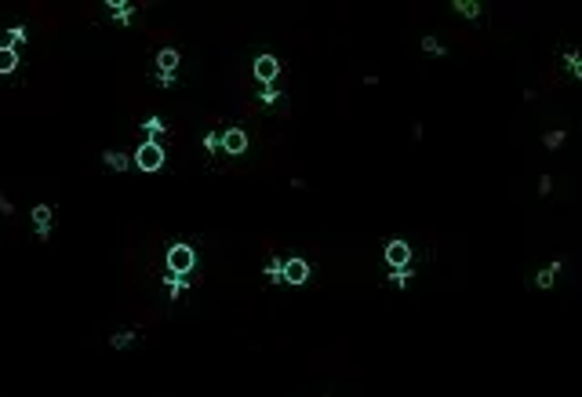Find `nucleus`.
<instances>
[{"instance_id": "1", "label": "nucleus", "mask_w": 582, "mask_h": 397, "mask_svg": "<svg viewBox=\"0 0 582 397\" xmlns=\"http://www.w3.org/2000/svg\"><path fill=\"white\" fill-rule=\"evenodd\" d=\"M135 165L142 172H157L164 165V150H160V142H142V146L135 150Z\"/></svg>"}, {"instance_id": "2", "label": "nucleus", "mask_w": 582, "mask_h": 397, "mask_svg": "<svg viewBox=\"0 0 582 397\" xmlns=\"http://www.w3.org/2000/svg\"><path fill=\"white\" fill-rule=\"evenodd\" d=\"M193 248L190 244H175L171 251H168V270H171V274H178V277H186L190 274V270H193Z\"/></svg>"}, {"instance_id": "3", "label": "nucleus", "mask_w": 582, "mask_h": 397, "mask_svg": "<svg viewBox=\"0 0 582 397\" xmlns=\"http://www.w3.org/2000/svg\"><path fill=\"white\" fill-rule=\"evenodd\" d=\"M222 146H226V153L241 157V153L248 150V135H244L241 128H226V135H222Z\"/></svg>"}, {"instance_id": "4", "label": "nucleus", "mask_w": 582, "mask_h": 397, "mask_svg": "<svg viewBox=\"0 0 582 397\" xmlns=\"http://www.w3.org/2000/svg\"><path fill=\"white\" fill-rule=\"evenodd\" d=\"M255 77L269 84L273 77H277V59H273V55H259V59H255Z\"/></svg>"}, {"instance_id": "5", "label": "nucleus", "mask_w": 582, "mask_h": 397, "mask_svg": "<svg viewBox=\"0 0 582 397\" xmlns=\"http://www.w3.org/2000/svg\"><path fill=\"white\" fill-rule=\"evenodd\" d=\"M309 277V266L302 263V259H291V263H284V281H291V284H302Z\"/></svg>"}, {"instance_id": "6", "label": "nucleus", "mask_w": 582, "mask_h": 397, "mask_svg": "<svg viewBox=\"0 0 582 397\" xmlns=\"http://www.w3.org/2000/svg\"><path fill=\"white\" fill-rule=\"evenodd\" d=\"M157 66L164 69V77H171L175 69H178V51H175V48H164L160 55H157Z\"/></svg>"}, {"instance_id": "7", "label": "nucleus", "mask_w": 582, "mask_h": 397, "mask_svg": "<svg viewBox=\"0 0 582 397\" xmlns=\"http://www.w3.org/2000/svg\"><path fill=\"white\" fill-rule=\"evenodd\" d=\"M33 223H36V233H41V237H48V226H51V208H48V204L33 208Z\"/></svg>"}, {"instance_id": "8", "label": "nucleus", "mask_w": 582, "mask_h": 397, "mask_svg": "<svg viewBox=\"0 0 582 397\" xmlns=\"http://www.w3.org/2000/svg\"><path fill=\"white\" fill-rule=\"evenodd\" d=\"M15 66H18V55H15V48H0V74H11Z\"/></svg>"}, {"instance_id": "9", "label": "nucleus", "mask_w": 582, "mask_h": 397, "mask_svg": "<svg viewBox=\"0 0 582 397\" xmlns=\"http://www.w3.org/2000/svg\"><path fill=\"white\" fill-rule=\"evenodd\" d=\"M102 160H106L109 168H117V172H124V168H127V157H124V153H113V150H106V153H102Z\"/></svg>"}, {"instance_id": "10", "label": "nucleus", "mask_w": 582, "mask_h": 397, "mask_svg": "<svg viewBox=\"0 0 582 397\" xmlns=\"http://www.w3.org/2000/svg\"><path fill=\"white\" fill-rule=\"evenodd\" d=\"M390 263H404V244H393L390 248Z\"/></svg>"}, {"instance_id": "11", "label": "nucleus", "mask_w": 582, "mask_h": 397, "mask_svg": "<svg viewBox=\"0 0 582 397\" xmlns=\"http://www.w3.org/2000/svg\"><path fill=\"white\" fill-rule=\"evenodd\" d=\"M135 339V332H124V335H113V347H127Z\"/></svg>"}, {"instance_id": "12", "label": "nucleus", "mask_w": 582, "mask_h": 397, "mask_svg": "<svg viewBox=\"0 0 582 397\" xmlns=\"http://www.w3.org/2000/svg\"><path fill=\"white\" fill-rule=\"evenodd\" d=\"M204 146H208V150H218V146H222V135H208Z\"/></svg>"}, {"instance_id": "13", "label": "nucleus", "mask_w": 582, "mask_h": 397, "mask_svg": "<svg viewBox=\"0 0 582 397\" xmlns=\"http://www.w3.org/2000/svg\"><path fill=\"white\" fill-rule=\"evenodd\" d=\"M146 128H150V132H153V135H160V132H164V128H160V120H157V117H150V120H146Z\"/></svg>"}, {"instance_id": "14", "label": "nucleus", "mask_w": 582, "mask_h": 397, "mask_svg": "<svg viewBox=\"0 0 582 397\" xmlns=\"http://www.w3.org/2000/svg\"><path fill=\"white\" fill-rule=\"evenodd\" d=\"M0 211H8V215H11V201H8V197H0Z\"/></svg>"}]
</instances>
